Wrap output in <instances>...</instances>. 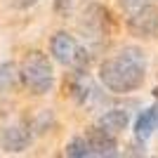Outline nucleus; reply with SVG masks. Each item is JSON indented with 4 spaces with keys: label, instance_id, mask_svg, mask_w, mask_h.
<instances>
[{
    "label": "nucleus",
    "instance_id": "39448f33",
    "mask_svg": "<svg viewBox=\"0 0 158 158\" xmlns=\"http://www.w3.org/2000/svg\"><path fill=\"white\" fill-rule=\"evenodd\" d=\"M85 142L90 149V156H118V142L116 135L106 132L104 127H90L85 132Z\"/></svg>",
    "mask_w": 158,
    "mask_h": 158
},
{
    "label": "nucleus",
    "instance_id": "1a4fd4ad",
    "mask_svg": "<svg viewBox=\"0 0 158 158\" xmlns=\"http://www.w3.org/2000/svg\"><path fill=\"white\" fill-rule=\"evenodd\" d=\"M17 83H21L17 64H12V61L2 64V66H0V92H10Z\"/></svg>",
    "mask_w": 158,
    "mask_h": 158
},
{
    "label": "nucleus",
    "instance_id": "ddd939ff",
    "mask_svg": "<svg viewBox=\"0 0 158 158\" xmlns=\"http://www.w3.org/2000/svg\"><path fill=\"white\" fill-rule=\"evenodd\" d=\"M38 0H12V7H17V10H26V7L35 5Z\"/></svg>",
    "mask_w": 158,
    "mask_h": 158
},
{
    "label": "nucleus",
    "instance_id": "f03ea898",
    "mask_svg": "<svg viewBox=\"0 0 158 158\" xmlns=\"http://www.w3.org/2000/svg\"><path fill=\"white\" fill-rule=\"evenodd\" d=\"M19 80L31 94H47L54 85V71L50 59L38 50L28 52L19 66Z\"/></svg>",
    "mask_w": 158,
    "mask_h": 158
},
{
    "label": "nucleus",
    "instance_id": "9b49d317",
    "mask_svg": "<svg viewBox=\"0 0 158 158\" xmlns=\"http://www.w3.org/2000/svg\"><path fill=\"white\" fill-rule=\"evenodd\" d=\"M149 0H120V5H123V10H127V12H135V10H139V7H144Z\"/></svg>",
    "mask_w": 158,
    "mask_h": 158
},
{
    "label": "nucleus",
    "instance_id": "423d86ee",
    "mask_svg": "<svg viewBox=\"0 0 158 158\" xmlns=\"http://www.w3.org/2000/svg\"><path fill=\"white\" fill-rule=\"evenodd\" d=\"M31 130H28L26 125H7L0 130V149L7 153H21V151H26L28 144H31Z\"/></svg>",
    "mask_w": 158,
    "mask_h": 158
},
{
    "label": "nucleus",
    "instance_id": "f8f14e48",
    "mask_svg": "<svg viewBox=\"0 0 158 158\" xmlns=\"http://www.w3.org/2000/svg\"><path fill=\"white\" fill-rule=\"evenodd\" d=\"M54 10L59 14H69V10H71V0H54Z\"/></svg>",
    "mask_w": 158,
    "mask_h": 158
},
{
    "label": "nucleus",
    "instance_id": "20e7f679",
    "mask_svg": "<svg viewBox=\"0 0 158 158\" xmlns=\"http://www.w3.org/2000/svg\"><path fill=\"white\" fill-rule=\"evenodd\" d=\"M127 31L135 38H153V35H158V7L146 2L144 7L130 12Z\"/></svg>",
    "mask_w": 158,
    "mask_h": 158
},
{
    "label": "nucleus",
    "instance_id": "7ed1b4c3",
    "mask_svg": "<svg viewBox=\"0 0 158 158\" xmlns=\"http://www.w3.org/2000/svg\"><path fill=\"white\" fill-rule=\"evenodd\" d=\"M50 54L59 64L71 66L76 71H85L87 66H90V52L73 35H69L66 31H59L50 38Z\"/></svg>",
    "mask_w": 158,
    "mask_h": 158
},
{
    "label": "nucleus",
    "instance_id": "9d476101",
    "mask_svg": "<svg viewBox=\"0 0 158 158\" xmlns=\"http://www.w3.org/2000/svg\"><path fill=\"white\" fill-rule=\"evenodd\" d=\"M66 156H73V158H90V149H87L85 135H78V137H73L71 142L66 144Z\"/></svg>",
    "mask_w": 158,
    "mask_h": 158
},
{
    "label": "nucleus",
    "instance_id": "0eeeda50",
    "mask_svg": "<svg viewBox=\"0 0 158 158\" xmlns=\"http://www.w3.org/2000/svg\"><path fill=\"white\" fill-rule=\"evenodd\" d=\"M156 125H158V104H153V106H146L137 116V120H135V137L139 142H146L153 135Z\"/></svg>",
    "mask_w": 158,
    "mask_h": 158
},
{
    "label": "nucleus",
    "instance_id": "4468645a",
    "mask_svg": "<svg viewBox=\"0 0 158 158\" xmlns=\"http://www.w3.org/2000/svg\"><path fill=\"white\" fill-rule=\"evenodd\" d=\"M153 94H156V97H158V87H156V90H153Z\"/></svg>",
    "mask_w": 158,
    "mask_h": 158
},
{
    "label": "nucleus",
    "instance_id": "f257e3e1",
    "mask_svg": "<svg viewBox=\"0 0 158 158\" xmlns=\"http://www.w3.org/2000/svg\"><path fill=\"white\" fill-rule=\"evenodd\" d=\"M146 59L142 50L125 47L99 64V83L113 94H130L144 85Z\"/></svg>",
    "mask_w": 158,
    "mask_h": 158
},
{
    "label": "nucleus",
    "instance_id": "6e6552de",
    "mask_svg": "<svg viewBox=\"0 0 158 158\" xmlns=\"http://www.w3.org/2000/svg\"><path fill=\"white\" fill-rule=\"evenodd\" d=\"M127 123H130V111L125 109H111L99 116V127H104L111 135H120L123 130H127Z\"/></svg>",
    "mask_w": 158,
    "mask_h": 158
}]
</instances>
